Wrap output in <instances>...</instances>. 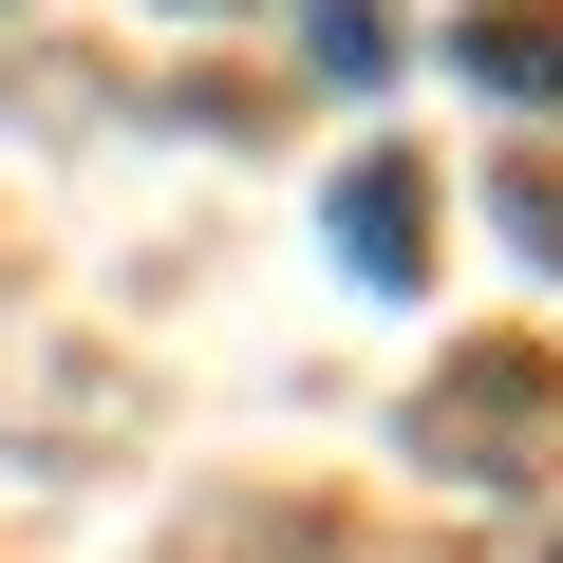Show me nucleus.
Masks as SVG:
<instances>
[{
  "mask_svg": "<svg viewBox=\"0 0 563 563\" xmlns=\"http://www.w3.org/2000/svg\"><path fill=\"white\" fill-rule=\"evenodd\" d=\"M544 357H451V413H432V451H507V432H544Z\"/></svg>",
  "mask_w": 563,
  "mask_h": 563,
  "instance_id": "1",
  "label": "nucleus"
},
{
  "mask_svg": "<svg viewBox=\"0 0 563 563\" xmlns=\"http://www.w3.org/2000/svg\"><path fill=\"white\" fill-rule=\"evenodd\" d=\"M413 225H432V188H413V169H357V188H339V244H357L376 282H413V263H432Z\"/></svg>",
  "mask_w": 563,
  "mask_h": 563,
  "instance_id": "2",
  "label": "nucleus"
},
{
  "mask_svg": "<svg viewBox=\"0 0 563 563\" xmlns=\"http://www.w3.org/2000/svg\"><path fill=\"white\" fill-rule=\"evenodd\" d=\"M470 76H507V95L544 76V113H563V20H470Z\"/></svg>",
  "mask_w": 563,
  "mask_h": 563,
  "instance_id": "3",
  "label": "nucleus"
}]
</instances>
